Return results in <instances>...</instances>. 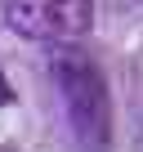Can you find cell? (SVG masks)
Masks as SVG:
<instances>
[{
	"label": "cell",
	"instance_id": "obj_1",
	"mask_svg": "<svg viewBox=\"0 0 143 152\" xmlns=\"http://www.w3.org/2000/svg\"><path fill=\"white\" fill-rule=\"evenodd\" d=\"M49 81L63 99V116H67L72 134H76V143L85 152H107V143H112V94H107L103 67L72 45H54Z\"/></svg>",
	"mask_w": 143,
	"mask_h": 152
},
{
	"label": "cell",
	"instance_id": "obj_3",
	"mask_svg": "<svg viewBox=\"0 0 143 152\" xmlns=\"http://www.w3.org/2000/svg\"><path fill=\"white\" fill-rule=\"evenodd\" d=\"M9 99H14V90H9V81H5V72H0V107H5Z\"/></svg>",
	"mask_w": 143,
	"mask_h": 152
},
{
	"label": "cell",
	"instance_id": "obj_4",
	"mask_svg": "<svg viewBox=\"0 0 143 152\" xmlns=\"http://www.w3.org/2000/svg\"><path fill=\"white\" fill-rule=\"evenodd\" d=\"M0 152H5V148H0Z\"/></svg>",
	"mask_w": 143,
	"mask_h": 152
},
{
	"label": "cell",
	"instance_id": "obj_2",
	"mask_svg": "<svg viewBox=\"0 0 143 152\" xmlns=\"http://www.w3.org/2000/svg\"><path fill=\"white\" fill-rule=\"evenodd\" d=\"M0 18L23 40L67 45L94 27V0H5Z\"/></svg>",
	"mask_w": 143,
	"mask_h": 152
}]
</instances>
